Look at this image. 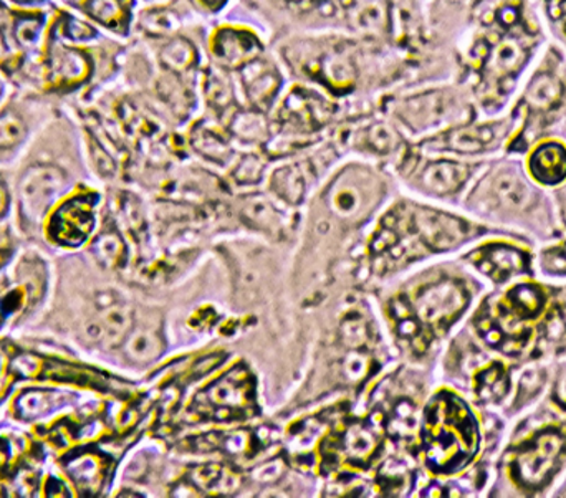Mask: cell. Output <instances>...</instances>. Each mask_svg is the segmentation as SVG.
Instances as JSON below:
<instances>
[{
  "label": "cell",
  "mask_w": 566,
  "mask_h": 498,
  "mask_svg": "<svg viewBox=\"0 0 566 498\" xmlns=\"http://www.w3.org/2000/svg\"><path fill=\"white\" fill-rule=\"evenodd\" d=\"M66 106L43 93L12 89L0 106V168L25 152L36 133Z\"/></svg>",
  "instance_id": "obj_3"
},
{
  "label": "cell",
  "mask_w": 566,
  "mask_h": 498,
  "mask_svg": "<svg viewBox=\"0 0 566 498\" xmlns=\"http://www.w3.org/2000/svg\"><path fill=\"white\" fill-rule=\"evenodd\" d=\"M375 446V436L365 427H353L346 436V449L353 459H365Z\"/></svg>",
  "instance_id": "obj_35"
},
{
  "label": "cell",
  "mask_w": 566,
  "mask_h": 498,
  "mask_svg": "<svg viewBox=\"0 0 566 498\" xmlns=\"http://www.w3.org/2000/svg\"><path fill=\"white\" fill-rule=\"evenodd\" d=\"M545 301H547V297H545L544 290L537 285L531 284L517 285L509 292L507 298H505V305L518 320L537 318L544 311Z\"/></svg>",
  "instance_id": "obj_20"
},
{
  "label": "cell",
  "mask_w": 566,
  "mask_h": 498,
  "mask_svg": "<svg viewBox=\"0 0 566 498\" xmlns=\"http://www.w3.org/2000/svg\"><path fill=\"white\" fill-rule=\"evenodd\" d=\"M554 400L562 410H566V371L560 374L557 384H555Z\"/></svg>",
  "instance_id": "obj_42"
},
{
  "label": "cell",
  "mask_w": 566,
  "mask_h": 498,
  "mask_svg": "<svg viewBox=\"0 0 566 498\" xmlns=\"http://www.w3.org/2000/svg\"><path fill=\"white\" fill-rule=\"evenodd\" d=\"M12 89L13 88L12 85H10L9 80H7L6 76L0 73V106L7 102V98H9Z\"/></svg>",
  "instance_id": "obj_45"
},
{
  "label": "cell",
  "mask_w": 566,
  "mask_h": 498,
  "mask_svg": "<svg viewBox=\"0 0 566 498\" xmlns=\"http://www.w3.org/2000/svg\"><path fill=\"white\" fill-rule=\"evenodd\" d=\"M271 188L279 198L290 204H298L305 194V172L300 165H286L272 174Z\"/></svg>",
  "instance_id": "obj_23"
},
{
  "label": "cell",
  "mask_w": 566,
  "mask_h": 498,
  "mask_svg": "<svg viewBox=\"0 0 566 498\" xmlns=\"http://www.w3.org/2000/svg\"><path fill=\"white\" fill-rule=\"evenodd\" d=\"M242 93L251 108L268 112L282 92L283 76L279 66L271 60L259 56L238 70Z\"/></svg>",
  "instance_id": "obj_8"
},
{
  "label": "cell",
  "mask_w": 566,
  "mask_h": 498,
  "mask_svg": "<svg viewBox=\"0 0 566 498\" xmlns=\"http://www.w3.org/2000/svg\"><path fill=\"white\" fill-rule=\"evenodd\" d=\"M10 202V188H9V179H7L6 171L0 169V218L6 214L7 209H9Z\"/></svg>",
  "instance_id": "obj_41"
},
{
  "label": "cell",
  "mask_w": 566,
  "mask_h": 498,
  "mask_svg": "<svg viewBox=\"0 0 566 498\" xmlns=\"http://www.w3.org/2000/svg\"><path fill=\"white\" fill-rule=\"evenodd\" d=\"M76 13L116 36L128 35L133 22L129 0H86Z\"/></svg>",
  "instance_id": "obj_15"
},
{
  "label": "cell",
  "mask_w": 566,
  "mask_h": 498,
  "mask_svg": "<svg viewBox=\"0 0 566 498\" xmlns=\"http://www.w3.org/2000/svg\"><path fill=\"white\" fill-rule=\"evenodd\" d=\"M489 198L495 202V205L509 211L524 209L532 198L531 188H528L521 172L514 168H501L491 179L488 188Z\"/></svg>",
  "instance_id": "obj_17"
},
{
  "label": "cell",
  "mask_w": 566,
  "mask_h": 498,
  "mask_svg": "<svg viewBox=\"0 0 566 498\" xmlns=\"http://www.w3.org/2000/svg\"><path fill=\"white\" fill-rule=\"evenodd\" d=\"M202 88H205L209 105H212V108L219 109V112H228L234 103V88H232L231 82L222 75V68H219V66L218 72L209 70L206 73Z\"/></svg>",
  "instance_id": "obj_26"
},
{
  "label": "cell",
  "mask_w": 566,
  "mask_h": 498,
  "mask_svg": "<svg viewBox=\"0 0 566 498\" xmlns=\"http://www.w3.org/2000/svg\"><path fill=\"white\" fill-rule=\"evenodd\" d=\"M211 52L219 68L238 72L262 55V45L249 30L222 27L212 36Z\"/></svg>",
  "instance_id": "obj_9"
},
{
  "label": "cell",
  "mask_w": 566,
  "mask_h": 498,
  "mask_svg": "<svg viewBox=\"0 0 566 498\" xmlns=\"http://www.w3.org/2000/svg\"><path fill=\"white\" fill-rule=\"evenodd\" d=\"M7 6L17 10H52L53 0H3Z\"/></svg>",
  "instance_id": "obj_40"
},
{
  "label": "cell",
  "mask_w": 566,
  "mask_h": 498,
  "mask_svg": "<svg viewBox=\"0 0 566 498\" xmlns=\"http://www.w3.org/2000/svg\"><path fill=\"white\" fill-rule=\"evenodd\" d=\"M265 165L262 158H259L258 155H248L235 166L234 178L241 184H254V182L261 181Z\"/></svg>",
  "instance_id": "obj_36"
},
{
  "label": "cell",
  "mask_w": 566,
  "mask_h": 498,
  "mask_svg": "<svg viewBox=\"0 0 566 498\" xmlns=\"http://www.w3.org/2000/svg\"><path fill=\"white\" fill-rule=\"evenodd\" d=\"M468 292L452 280L439 282L422 290L416 300V310L431 325H444L458 317L468 305Z\"/></svg>",
  "instance_id": "obj_10"
},
{
  "label": "cell",
  "mask_w": 566,
  "mask_h": 498,
  "mask_svg": "<svg viewBox=\"0 0 566 498\" xmlns=\"http://www.w3.org/2000/svg\"><path fill=\"white\" fill-rule=\"evenodd\" d=\"M562 93V85L551 75H541L528 85L525 98L535 108H547L557 102Z\"/></svg>",
  "instance_id": "obj_30"
},
{
  "label": "cell",
  "mask_w": 566,
  "mask_h": 498,
  "mask_svg": "<svg viewBox=\"0 0 566 498\" xmlns=\"http://www.w3.org/2000/svg\"><path fill=\"white\" fill-rule=\"evenodd\" d=\"M454 98L448 92L416 93L392 102L391 115L398 118L401 125L412 131H426L444 121L448 113L454 108Z\"/></svg>",
  "instance_id": "obj_6"
},
{
  "label": "cell",
  "mask_w": 566,
  "mask_h": 498,
  "mask_svg": "<svg viewBox=\"0 0 566 498\" xmlns=\"http://www.w3.org/2000/svg\"><path fill=\"white\" fill-rule=\"evenodd\" d=\"M10 27H12V7L0 0V62L17 55L10 42Z\"/></svg>",
  "instance_id": "obj_37"
},
{
  "label": "cell",
  "mask_w": 566,
  "mask_h": 498,
  "mask_svg": "<svg viewBox=\"0 0 566 498\" xmlns=\"http://www.w3.org/2000/svg\"><path fill=\"white\" fill-rule=\"evenodd\" d=\"M93 229V195L69 194L50 219L49 235L62 245H78Z\"/></svg>",
  "instance_id": "obj_7"
},
{
  "label": "cell",
  "mask_w": 566,
  "mask_h": 498,
  "mask_svg": "<svg viewBox=\"0 0 566 498\" xmlns=\"http://www.w3.org/2000/svg\"><path fill=\"white\" fill-rule=\"evenodd\" d=\"M346 22L355 32L379 36L391 27V2L389 0H338Z\"/></svg>",
  "instance_id": "obj_13"
},
{
  "label": "cell",
  "mask_w": 566,
  "mask_h": 498,
  "mask_svg": "<svg viewBox=\"0 0 566 498\" xmlns=\"http://www.w3.org/2000/svg\"><path fill=\"white\" fill-rule=\"evenodd\" d=\"M102 43L80 45L49 33L39 56L40 93L65 105L88 98L102 76Z\"/></svg>",
  "instance_id": "obj_2"
},
{
  "label": "cell",
  "mask_w": 566,
  "mask_h": 498,
  "mask_svg": "<svg viewBox=\"0 0 566 498\" xmlns=\"http://www.w3.org/2000/svg\"><path fill=\"white\" fill-rule=\"evenodd\" d=\"M541 265L547 274L566 275V242L545 251L541 255Z\"/></svg>",
  "instance_id": "obj_38"
},
{
  "label": "cell",
  "mask_w": 566,
  "mask_h": 498,
  "mask_svg": "<svg viewBox=\"0 0 566 498\" xmlns=\"http://www.w3.org/2000/svg\"><path fill=\"white\" fill-rule=\"evenodd\" d=\"M198 50L189 40L176 36L168 40L159 52V60L168 72L185 75L198 65Z\"/></svg>",
  "instance_id": "obj_22"
},
{
  "label": "cell",
  "mask_w": 566,
  "mask_h": 498,
  "mask_svg": "<svg viewBox=\"0 0 566 498\" xmlns=\"http://www.w3.org/2000/svg\"><path fill=\"white\" fill-rule=\"evenodd\" d=\"M566 447V433L560 427H547L535 434L512 460V476L524 489H538L544 486L555 467L560 463Z\"/></svg>",
  "instance_id": "obj_5"
},
{
  "label": "cell",
  "mask_w": 566,
  "mask_h": 498,
  "mask_svg": "<svg viewBox=\"0 0 566 498\" xmlns=\"http://www.w3.org/2000/svg\"><path fill=\"white\" fill-rule=\"evenodd\" d=\"M50 17L52 10L12 9L10 42L13 52L39 59L49 35Z\"/></svg>",
  "instance_id": "obj_12"
},
{
  "label": "cell",
  "mask_w": 566,
  "mask_h": 498,
  "mask_svg": "<svg viewBox=\"0 0 566 498\" xmlns=\"http://www.w3.org/2000/svg\"><path fill=\"white\" fill-rule=\"evenodd\" d=\"M92 254L103 267H118L125 255V244L115 232H105L92 244Z\"/></svg>",
  "instance_id": "obj_31"
},
{
  "label": "cell",
  "mask_w": 566,
  "mask_h": 498,
  "mask_svg": "<svg viewBox=\"0 0 566 498\" xmlns=\"http://www.w3.org/2000/svg\"><path fill=\"white\" fill-rule=\"evenodd\" d=\"M528 169L535 181L557 186L566 179V148L560 142L548 141L538 146L528 159Z\"/></svg>",
  "instance_id": "obj_19"
},
{
  "label": "cell",
  "mask_w": 566,
  "mask_h": 498,
  "mask_svg": "<svg viewBox=\"0 0 566 498\" xmlns=\"http://www.w3.org/2000/svg\"><path fill=\"white\" fill-rule=\"evenodd\" d=\"M472 261L497 284L527 271V255L505 244L485 245L478 251Z\"/></svg>",
  "instance_id": "obj_14"
},
{
  "label": "cell",
  "mask_w": 566,
  "mask_h": 498,
  "mask_svg": "<svg viewBox=\"0 0 566 498\" xmlns=\"http://www.w3.org/2000/svg\"><path fill=\"white\" fill-rule=\"evenodd\" d=\"M196 2H198L202 9L209 10V12H218V10H221L222 7L228 3V0H196Z\"/></svg>",
  "instance_id": "obj_43"
},
{
  "label": "cell",
  "mask_w": 566,
  "mask_h": 498,
  "mask_svg": "<svg viewBox=\"0 0 566 498\" xmlns=\"http://www.w3.org/2000/svg\"><path fill=\"white\" fill-rule=\"evenodd\" d=\"M192 145L205 158L216 162H226L232 156L226 139L211 128L196 129L192 136Z\"/></svg>",
  "instance_id": "obj_28"
},
{
  "label": "cell",
  "mask_w": 566,
  "mask_h": 498,
  "mask_svg": "<svg viewBox=\"0 0 566 498\" xmlns=\"http://www.w3.org/2000/svg\"><path fill=\"white\" fill-rule=\"evenodd\" d=\"M522 60H524V50L521 43L509 39L495 46L491 56V66L501 75H507L521 65Z\"/></svg>",
  "instance_id": "obj_32"
},
{
  "label": "cell",
  "mask_w": 566,
  "mask_h": 498,
  "mask_svg": "<svg viewBox=\"0 0 566 498\" xmlns=\"http://www.w3.org/2000/svg\"><path fill=\"white\" fill-rule=\"evenodd\" d=\"M163 340L159 331L151 327L132 328L125 340V353L136 363H149L161 353Z\"/></svg>",
  "instance_id": "obj_21"
},
{
  "label": "cell",
  "mask_w": 566,
  "mask_h": 498,
  "mask_svg": "<svg viewBox=\"0 0 566 498\" xmlns=\"http://www.w3.org/2000/svg\"><path fill=\"white\" fill-rule=\"evenodd\" d=\"M209 401L221 406H238L244 398V384L235 383L231 377L224 378L208 391Z\"/></svg>",
  "instance_id": "obj_34"
},
{
  "label": "cell",
  "mask_w": 566,
  "mask_h": 498,
  "mask_svg": "<svg viewBox=\"0 0 566 498\" xmlns=\"http://www.w3.org/2000/svg\"><path fill=\"white\" fill-rule=\"evenodd\" d=\"M329 204H332L333 211L342 215L353 214L361 205V194H359L358 188L349 182L348 171L333 184L332 191H329Z\"/></svg>",
  "instance_id": "obj_29"
},
{
  "label": "cell",
  "mask_w": 566,
  "mask_h": 498,
  "mask_svg": "<svg viewBox=\"0 0 566 498\" xmlns=\"http://www.w3.org/2000/svg\"><path fill=\"white\" fill-rule=\"evenodd\" d=\"M469 176H471V168L462 162L432 161L422 169L418 182L419 188L431 194L448 195L461 189Z\"/></svg>",
  "instance_id": "obj_18"
},
{
  "label": "cell",
  "mask_w": 566,
  "mask_h": 498,
  "mask_svg": "<svg viewBox=\"0 0 566 498\" xmlns=\"http://www.w3.org/2000/svg\"><path fill=\"white\" fill-rule=\"evenodd\" d=\"M363 142H365L366 148L378 152V155H389V152L399 148L401 138L389 123L376 121L363 133Z\"/></svg>",
  "instance_id": "obj_27"
},
{
  "label": "cell",
  "mask_w": 566,
  "mask_h": 498,
  "mask_svg": "<svg viewBox=\"0 0 566 498\" xmlns=\"http://www.w3.org/2000/svg\"><path fill=\"white\" fill-rule=\"evenodd\" d=\"M431 457L439 469H461L478 453V423L468 407L449 398L434 414Z\"/></svg>",
  "instance_id": "obj_4"
},
{
  "label": "cell",
  "mask_w": 566,
  "mask_h": 498,
  "mask_svg": "<svg viewBox=\"0 0 566 498\" xmlns=\"http://www.w3.org/2000/svg\"><path fill=\"white\" fill-rule=\"evenodd\" d=\"M231 131L242 141H264L269 136V123L264 112L255 108L241 109L232 115Z\"/></svg>",
  "instance_id": "obj_24"
},
{
  "label": "cell",
  "mask_w": 566,
  "mask_h": 498,
  "mask_svg": "<svg viewBox=\"0 0 566 498\" xmlns=\"http://www.w3.org/2000/svg\"><path fill=\"white\" fill-rule=\"evenodd\" d=\"M53 394L50 391L30 390L17 400V413L22 420H36L49 413L53 404Z\"/></svg>",
  "instance_id": "obj_33"
},
{
  "label": "cell",
  "mask_w": 566,
  "mask_h": 498,
  "mask_svg": "<svg viewBox=\"0 0 566 498\" xmlns=\"http://www.w3.org/2000/svg\"><path fill=\"white\" fill-rule=\"evenodd\" d=\"M366 370H368V358L358 351H353L346 357L345 364H343V371L346 377L352 381L361 380L365 377Z\"/></svg>",
  "instance_id": "obj_39"
},
{
  "label": "cell",
  "mask_w": 566,
  "mask_h": 498,
  "mask_svg": "<svg viewBox=\"0 0 566 498\" xmlns=\"http://www.w3.org/2000/svg\"><path fill=\"white\" fill-rule=\"evenodd\" d=\"M62 112V109H60ZM59 112V113H60ZM59 113L50 119L52 131V156L46 152L45 139L42 133H36L29 145V151L23 152L22 169L17 176L15 195L20 212L29 222H36L52 211L56 202L63 201L72 192V172L69 168L56 161L60 149L56 148L59 136Z\"/></svg>",
  "instance_id": "obj_1"
},
{
  "label": "cell",
  "mask_w": 566,
  "mask_h": 498,
  "mask_svg": "<svg viewBox=\"0 0 566 498\" xmlns=\"http://www.w3.org/2000/svg\"><path fill=\"white\" fill-rule=\"evenodd\" d=\"M509 374L501 363L491 364L475 377V393L482 401H501L509 393Z\"/></svg>",
  "instance_id": "obj_25"
},
{
  "label": "cell",
  "mask_w": 566,
  "mask_h": 498,
  "mask_svg": "<svg viewBox=\"0 0 566 498\" xmlns=\"http://www.w3.org/2000/svg\"><path fill=\"white\" fill-rule=\"evenodd\" d=\"M499 133V125L464 126L432 139L431 145L436 149L474 155L491 148L497 141Z\"/></svg>",
  "instance_id": "obj_16"
},
{
  "label": "cell",
  "mask_w": 566,
  "mask_h": 498,
  "mask_svg": "<svg viewBox=\"0 0 566 498\" xmlns=\"http://www.w3.org/2000/svg\"><path fill=\"white\" fill-rule=\"evenodd\" d=\"M415 227L432 251H451L471 235V225L444 212L418 209Z\"/></svg>",
  "instance_id": "obj_11"
},
{
  "label": "cell",
  "mask_w": 566,
  "mask_h": 498,
  "mask_svg": "<svg viewBox=\"0 0 566 498\" xmlns=\"http://www.w3.org/2000/svg\"><path fill=\"white\" fill-rule=\"evenodd\" d=\"M86 0H53L55 7H62V9L73 10V12H78L82 9L83 3Z\"/></svg>",
  "instance_id": "obj_44"
}]
</instances>
